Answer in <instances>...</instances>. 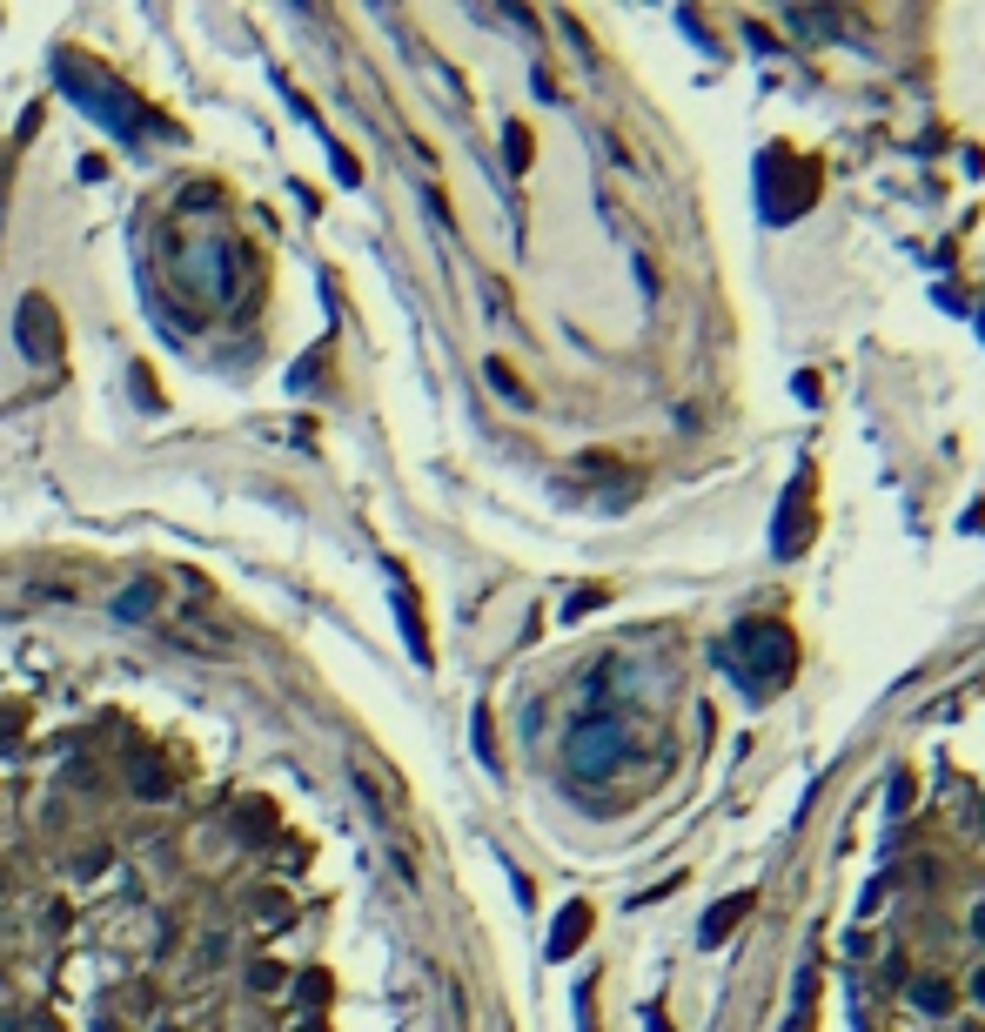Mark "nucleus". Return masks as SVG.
<instances>
[{
    "label": "nucleus",
    "mask_w": 985,
    "mask_h": 1032,
    "mask_svg": "<svg viewBox=\"0 0 985 1032\" xmlns=\"http://www.w3.org/2000/svg\"><path fill=\"white\" fill-rule=\"evenodd\" d=\"M624 751H630V738H624V724L617 718H583L577 731H570V771L577 778H610L617 764H624Z\"/></svg>",
    "instance_id": "obj_3"
},
{
    "label": "nucleus",
    "mask_w": 985,
    "mask_h": 1032,
    "mask_svg": "<svg viewBox=\"0 0 985 1032\" xmlns=\"http://www.w3.org/2000/svg\"><path fill=\"white\" fill-rule=\"evenodd\" d=\"M295 992L315 1006V999H329V979H322V972H302V979H295Z\"/></svg>",
    "instance_id": "obj_15"
},
{
    "label": "nucleus",
    "mask_w": 985,
    "mask_h": 1032,
    "mask_svg": "<svg viewBox=\"0 0 985 1032\" xmlns=\"http://www.w3.org/2000/svg\"><path fill=\"white\" fill-rule=\"evenodd\" d=\"M483 376H490L496 389H503V396H510V403H530V389H523V382L510 376V362H490V369H483Z\"/></svg>",
    "instance_id": "obj_14"
},
{
    "label": "nucleus",
    "mask_w": 985,
    "mask_h": 1032,
    "mask_svg": "<svg viewBox=\"0 0 985 1032\" xmlns=\"http://www.w3.org/2000/svg\"><path fill=\"white\" fill-rule=\"evenodd\" d=\"M14 342H21V356H34V362H54V356H61V329H54V309H47V295H27V302H21Z\"/></svg>",
    "instance_id": "obj_4"
},
{
    "label": "nucleus",
    "mask_w": 985,
    "mask_h": 1032,
    "mask_svg": "<svg viewBox=\"0 0 985 1032\" xmlns=\"http://www.w3.org/2000/svg\"><path fill=\"white\" fill-rule=\"evenodd\" d=\"M155 604H161V584H148V577H141V584H128L121 597H114V617H121V624H148V617H155Z\"/></svg>",
    "instance_id": "obj_7"
},
{
    "label": "nucleus",
    "mask_w": 985,
    "mask_h": 1032,
    "mask_svg": "<svg viewBox=\"0 0 985 1032\" xmlns=\"http://www.w3.org/2000/svg\"><path fill=\"white\" fill-rule=\"evenodd\" d=\"M248 986L269 992V986H282V972H275V965H255V972H248Z\"/></svg>",
    "instance_id": "obj_17"
},
{
    "label": "nucleus",
    "mask_w": 985,
    "mask_h": 1032,
    "mask_svg": "<svg viewBox=\"0 0 985 1032\" xmlns=\"http://www.w3.org/2000/svg\"><path fill=\"white\" fill-rule=\"evenodd\" d=\"M583 939H590V905H563L557 932H550V959H570Z\"/></svg>",
    "instance_id": "obj_6"
},
{
    "label": "nucleus",
    "mask_w": 985,
    "mask_h": 1032,
    "mask_svg": "<svg viewBox=\"0 0 985 1032\" xmlns=\"http://www.w3.org/2000/svg\"><path fill=\"white\" fill-rule=\"evenodd\" d=\"M811 543V470L798 476V490H791V516H778V550L784 557H798Z\"/></svg>",
    "instance_id": "obj_5"
},
{
    "label": "nucleus",
    "mask_w": 985,
    "mask_h": 1032,
    "mask_svg": "<svg viewBox=\"0 0 985 1032\" xmlns=\"http://www.w3.org/2000/svg\"><path fill=\"white\" fill-rule=\"evenodd\" d=\"M295 1032H329V1026H322V1019H309V1026H295Z\"/></svg>",
    "instance_id": "obj_18"
},
{
    "label": "nucleus",
    "mask_w": 985,
    "mask_h": 1032,
    "mask_svg": "<svg viewBox=\"0 0 985 1032\" xmlns=\"http://www.w3.org/2000/svg\"><path fill=\"white\" fill-rule=\"evenodd\" d=\"M972 925H979V939H985V905H979V919H972Z\"/></svg>",
    "instance_id": "obj_19"
},
{
    "label": "nucleus",
    "mask_w": 985,
    "mask_h": 1032,
    "mask_svg": "<svg viewBox=\"0 0 985 1032\" xmlns=\"http://www.w3.org/2000/svg\"><path fill=\"white\" fill-rule=\"evenodd\" d=\"M54 81H61V88H68L74 101H81V108H88L94 121H101V128H114V135H141V128H161V121L135 114V101H128V94L108 88V81H101V74H94L88 61H74V54H61V61H54Z\"/></svg>",
    "instance_id": "obj_2"
},
{
    "label": "nucleus",
    "mask_w": 985,
    "mask_h": 1032,
    "mask_svg": "<svg viewBox=\"0 0 985 1032\" xmlns=\"http://www.w3.org/2000/svg\"><path fill=\"white\" fill-rule=\"evenodd\" d=\"M235 825H242V838H269V805H262V798H248Z\"/></svg>",
    "instance_id": "obj_12"
},
{
    "label": "nucleus",
    "mask_w": 985,
    "mask_h": 1032,
    "mask_svg": "<svg viewBox=\"0 0 985 1032\" xmlns=\"http://www.w3.org/2000/svg\"><path fill=\"white\" fill-rule=\"evenodd\" d=\"M597 604H604V590H583V597H570V604H563V617H583V610H597Z\"/></svg>",
    "instance_id": "obj_16"
},
{
    "label": "nucleus",
    "mask_w": 985,
    "mask_h": 1032,
    "mask_svg": "<svg viewBox=\"0 0 985 1032\" xmlns=\"http://www.w3.org/2000/svg\"><path fill=\"white\" fill-rule=\"evenodd\" d=\"M503 155H510V168H530V128H503Z\"/></svg>",
    "instance_id": "obj_13"
},
{
    "label": "nucleus",
    "mask_w": 985,
    "mask_h": 1032,
    "mask_svg": "<svg viewBox=\"0 0 985 1032\" xmlns=\"http://www.w3.org/2000/svg\"><path fill=\"white\" fill-rule=\"evenodd\" d=\"M979 999H985V972H979Z\"/></svg>",
    "instance_id": "obj_20"
},
{
    "label": "nucleus",
    "mask_w": 985,
    "mask_h": 1032,
    "mask_svg": "<svg viewBox=\"0 0 985 1032\" xmlns=\"http://www.w3.org/2000/svg\"><path fill=\"white\" fill-rule=\"evenodd\" d=\"M912 999H918L925 1012H952V986H945V979H918Z\"/></svg>",
    "instance_id": "obj_10"
},
{
    "label": "nucleus",
    "mask_w": 985,
    "mask_h": 1032,
    "mask_svg": "<svg viewBox=\"0 0 985 1032\" xmlns=\"http://www.w3.org/2000/svg\"><path fill=\"white\" fill-rule=\"evenodd\" d=\"M135 791H141V798H168V771L141 758V764H135Z\"/></svg>",
    "instance_id": "obj_11"
},
{
    "label": "nucleus",
    "mask_w": 985,
    "mask_h": 1032,
    "mask_svg": "<svg viewBox=\"0 0 985 1032\" xmlns=\"http://www.w3.org/2000/svg\"><path fill=\"white\" fill-rule=\"evenodd\" d=\"M744 912H751V892H738V898H724V905H711V919L697 925V939H704V945H724V932H731V925H738Z\"/></svg>",
    "instance_id": "obj_8"
},
{
    "label": "nucleus",
    "mask_w": 985,
    "mask_h": 1032,
    "mask_svg": "<svg viewBox=\"0 0 985 1032\" xmlns=\"http://www.w3.org/2000/svg\"><path fill=\"white\" fill-rule=\"evenodd\" d=\"M396 617H403V630H409L416 664H429V630H423V617H416V597H409V590H396Z\"/></svg>",
    "instance_id": "obj_9"
},
{
    "label": "nucleus",
    "mask_w": 985,
    "mask_h": 1032,
    "mask_svg": "<svg viewBox=\"0 0 985 1032\" xmlns=\"http://www.w3.org/2000/svg\"><path fill=\"white\" fill-rule=\"evenodd\" d=\"M791 664H798V651H791V630H784L778 617H751V624H738V630H731V644H724V671L738 677L744 691H771V684H784Z\"/></svg>",
    "instance_id": "obj_1"
}]
</instances>
